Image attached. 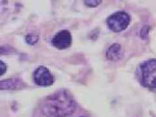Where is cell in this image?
<instances>
[{
    "label": "cell",
    "mask_w": 156,
    "mask_h": 117,
    "mask_svg": "<svg viewBox=\"0 0 156 117\" xmlns=\"http://www.w3.org/2000/svg\"><path fill=\"white\" fill-rule=\"evenodd\" d=\"M41 109L45 117H69L76 111L77 104L69 92L61 90L46 97Z\"/></svg>",
    "instance_id": "cell-1"
},
{
    "label": "cell",
    "mask_w": 156,
    "mask_h": 117,
    "mask_svg": "<svg viewBox=\"0 0 156 117\" xmlns=\"http://www.w3.org/2000/svg\"><path fill=\"white\" fill-rule=\"evenodd\" d=\"M138 76L143 86L156 89V59L152 58L143 62L139 68Z\"/></svg>",
    "instance_id": "cell-2"
},
{
    "label": "cell",
    "mask_w": 156,
    "mask_h": 117,
    "mask_svg": "<svg viewBox=\"0 0 156 117\" xmlns=\"http://www.w3.org/2000/svg\"><path fill=\"white\" fill-rule=\"evenodd\" d=\"M130 22V17L128 13L124 11L116 12L111 14L107 19L109 28L115 32H120L128 27Z\"/></svg>",
    "instance_id": "cell-3"
},
{
    "label": "cell",
    "mask_w": 156,
    "mask_h": 117,
    "mask_svg": "<svg viewBox=\"0 0 156 117\" xmlns=\"http://www.w3.org/2000/svg\"><path fill=\"white\" fill-rule=\"evenodd\" d=\"M33 80L39 86H50L53 83L54 78L50 70L45 66H39L33 73Z\"/></svg>",
    "instance_id": "cell-4"
},
{
    "label": "cell",
    "mask_w": 156,
    "mask_h": 117,
    "mask_svg": "<svg viewBox=\"0 0 156 117\" xmlns=\"http://www.w3.org/2000/svg\"><path fill=\"white\" fill-rule=\"evenodd\" d=\"M72 43V37L70 32L64 29L57 32L52 38L51 44L55 48L63 50L69 48Z\"/></svg>",
    "instance_id": "cell-5"
},
{
    "label": "cell",
    "mask_w": 156,
    "mask_h": 117,
    "mask_svg": "<svg viewBox=\"0 0 156 117\" xmlns=\"http://www.w3.org/2000/svg\"><path fill=\"white\" fill-rule=\"evenodd\" d=\"M122 56V48L119 44H113L107 50L106 57L107 58V59L110 61H116L119 60Z\"/></svg>",
    "instance_id": "cell-6"
},
{
    "label": "cell",
    "mask_w": 156,
    "mask_h": 117,
    "mask_svg": "<svg viewBox=\"0 0 156 117\" xmlns=\"http://www.w3.org/2000/svg\"><path fill=\"white\" fill-rule=\"evenodd\" d=\"M22 86V82L18 78H11L2 81L0 83V88L2 90L17 89Z\"/></svg>",
    "instance_id": "cell-7"
},
{
    "label": "cell",
    "mask_w": 156,
    "mask_h": 117,
    "mask_svg": "<svg viewBox=\"0 0 156 117\" xmlns=\"http://www.w3.org/2000/svg\"><path fill=\"white\" fill-rule=\"evenodd\" d=\"M26 41L29 44H35L36 42L38 41V37L33 34H28V35L26 37Z\"/></svg>",
    "instance_id": "cell-8"
},
{
    "label": "cell",
    "mask_w": 156,
    "mask_h": 117,
    "mask_svg": "<svg viewBox=\"0 0 156 117\" xmlns=\"http://www.w3.org/2000/svg\"><path fill=\"white\" fill-rule=\"evenodd\" d=\"M101 3V1H96V0H89V1H85V3L87 6L90 7H95Z\"/></svg>",
    "instance_id": "cell-9"
},
{
    "label": "cell",
    "mask_w": 156,
    "mask_h": 117,
    "mask_svg": "<svg viewBox=\"0 0 156 117\" xmlns=\"http://www.w3.org/2000/svg\"><path fill=\"white\" fill-rule=\"evenodd\" d=\"M0 70H1V72H0V75L1 76H3L7 70V66L5 63H4L2 61H0Z\"/></svg>",
    "instance_id": "cell-10"
},
{
    "label": "cell",
    "mask_w": 156,
    "mask_h": 117,
    "mask_svg": "<svg viewBox=\"0 0 156 117\" xmlns=\"http://www.w3.org/2000/svg\"><path fill=\"white\" fill-rule=\"evenodd\" d=\"M80 117H88V116H81Z\"/></svg>",
    "instance_id": "cell-11"
}]
</instances>
